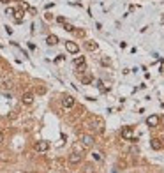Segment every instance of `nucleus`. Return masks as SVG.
<instances>
[{"label":"nucleus","instance_id":"5701e85b","mask_svg":"<svg viewBox=\"0 0 164 173\" xmlns=\"http://www.w3.org/2000/svg\"><path fill=\"white\" fill-rule=\"evenodd\" d=\"M0 2H4V4H7V2H9V0H0Z\"/></svg>","mask_w":164,"mask_h":173},{"label":"nucleus","instance_id":"f257e3e1","mask_svg":"<svg viewBox=\"0 0 164 173\" xmlns=\"http://www.w3.org/2000/svg\"><path fill=\"white\" fill-rule=\"evenodd\" d=\"M122 138L124 140H129V141H138V136L134 134L132 127H124L122 129Z\"/></svg>","mask_w":164,"mask_h":173},{"label":"nucleus","instance_id":"20e7f679","mask_svg":"<svg viewBox=\"0 0 164 173\" xmlns=\"http://www.w3.org/2000/svg\"><path fill=\"white\" fill-rule=\"evenodd\" d=\"M65 50L69 51V53H73V55H76L78 51H80V46L76 44L74 41H65Z\"/></svg>","mask_w":164,"mask_h":173},{"label":"nucleus","instance_id":"f8f14e48","mask_svg":"<svg viewBox=\"0 0 164 173\" xmlns=\"http://www.w3.org/2000/svg\"><path fill=\"white\" fill-rule=\"evenodd\" d=\"M14 21H16V23H21V21H23V12L21 11H14Z\"/></svg>","mask_w":164,"mask_h":173},{"label":"nucleus","instance_id":"423d86ee","mask_svg":"<svg viewBox=\"0 0 164 173\" xmlns=\"http://www.w3.org/2000/svg\"><path fill=\"white\" fill-rule=\"evenodd\" d=\"M81 159H83V156H81V154H78V152H73L71 156H69V164L76 166V164H80V163H81Z\"/></svg>","mask_w":164,"mask_h":173},{"label":"nucleus","instance_id":"39448f33","mask_svg":"<svg viewBox=\"0 0 164 173\" xmlns=\"http://www.w3.org/2000/svg\"><path fill=\"white\" fill-rule=\"evenodd\" d=\"M74 104H76V99L73 95H64V99H62V106L64 108H73Z\"/></svg>","mask_w":164,"mask_h":173},{"label":"nucleus","instance_id":"6ab92c4d","mask_svg":"<svg viewBox=\"0 0 164 173\" xmlns=\"http://www.w3.org/2000/svg\"><path fill=\"white\" fill-rule=\"evenodd\" d=\"M92 157L95 159V161H101V154H97V152H93V154H92Z\"/></svg>","mask_w":164,"mask_h":173},{"label":"nucleus","instance_id":"0eeeda50","mask_svg":"<svg viewBox=\"0 0 164 173\" xmlns=\"http://www.w3.org/2000/svg\"><path fill=\"white\" fill-rule=\"evenodd\" d=\"M159 122H161L159 115H150V117L147 118V125H148V127H152V129H154V127H157V125H159Z\"/></svg>","mask_w":164,"mask_h":173},{"label":"nucleus","instance_id":"2eb2a0df","mask_svg":"<svg viewBox=\"0 0 164 173\" xmlns=\"http://www.w3.org/2000/svg\"><path fill=\"white\" fill-rule=\"evenodd\" d=\"M81 83H83V85L92 83V76H83V78H81Z\"/></svg>","mask_w":164,"mask_h":173},{"label":"nucleus","instance_id":"ddd939ff","mask_svg":"<svg viewBox=\"0 0 164 173\" xmlns=\"http://www.w3.org/2000/svg\"><path fill=\"white\" fill-rule=\"evenodd\" d=\"M74 66H76V67L85 66V57H76V58H74Z\"/></svg>","mask_w":164,"mask_h":173},{"label":"nucleus","instance_id":"dca6fc26","mask_svg":"<svg viewBox=\"0 0 164 173\" xmlns=\"http://www.w3.org/2000/svg\"><path fill=\"white\" fill-rule=\"evenodd\" d=\"M62 25H64V28H65L67 32H74V27H73L71 23H62Z\"/></svg>","mask_w":164,"mask_h":173},{"label":"nucleus","instance_id":"4be33fe9","mask_svg":"<svg viewBox=\"0 0 164 173\" xmlns=\"http://www.w3.org/2000/svg\"><path fill=\"white\" fill-rule=\"evenodd\" d=\"M2 141H4V134H2V133H0V143H2Z\"/></svg>","mask_w":164,"mask_h":173},{"label":"nucleus","instance_id":"412c9836","mask_svg":"<svg viewBox=\"0 0 164 173\" xmlns=\"http://www.w3.org/2000/svg\"><path fill=\"white\" fill-rule=\"evenodd\" d=\"M46 92V89H42V86H41V89H37V94H44Z\"/></svg>","mask_w":164,"mask_h":173},{"label":"nucleus","instance_id":"7ed1b4c3","mask_svg":"<svg viewBox=\"0 0 164 173\" xmlns=\"http://www.w3.org/2000/svg\"><path fill=\"white\" fill-rule=\"evenodd\" d=\"M34 148H35V152L44 154V152H48V150H50V143H48V141H37Z\"/></svg>","mask_w":164,"mask_h":173},{"label":"nucleus","instance_id":"f3484780","mask_svg":"<svg viewBox=\"0 0 164 173\" xmlns=\"http://www.w3.org/2000/svg\"><path fill=\"white\" fill-rule=\"evenodd\" d=\"M101 64H102V66H109V64H111L109 57H102V58H101Z\"/></svg>","mask_w":164,"mask_h":173},{"label":"nucleus","instance_id":"1a4fd4ad","mask_svg":"<svg viewBox=\"0 0 164 173\" xmlns=\"http://www.w3.org/2000/svg\"><path fill=\"white\" fill-rule=\"evenodd\" d=\"M97 48H99V44L95 41H86L85 42V50H88V51H97Z\"/></svg>","mask_w":164,"mask_h":173},{"label":"nucleus","instance_id":"9d476101","mask_svg":"<svg viewBox=\"0 0 164 173\" xmlns=\"http://www.w3.org/2000/svg\"><path fill=\"white\" fill-rule=\"evenodd\" d=\"M150 147H152L154 150H161V148H162V141H161L159 138H152V140H150Z\"/></svg>","mask_w":164,"mask_h":173},{"label":"nucleus","instance_id":"f03ea898","mask_svg":"<svg viewBox=\"0 0 164 173\" xmlns=\"http://www.w3.org/2000/svg\"><path fill=\"white\" fill-rule=\"evenodd\" d=\"M80 141H81V145L86 147V148H90V147L95 145V140H93V136H90V134H81V136H80Z\"/></svg>","mask_w":164,"mask_h":173},{"label":"nucleus","instance_id":"393cba45","mask_svg":"<svg viewBox=\"0 0 164 173\" xmlns=\"http://www.w3.org/2000/svg\"><path fill=\"white\" fill-rule=\"evenodd\" d=\"M23 173H28V171H23Z\"/></svg>","mask_w":164,"mask_h":173},{"label":"nucleus","instance_id":"6e6552de","mask_svg":"<svg viewBox=\"0 0 164 173\" xmlns=\"http://www.w3.org/2000/svg\"><path fill=\"white\" fill-rule=\"evenodd\" d=\"M21 101H23V104H32L34 102V94L32 92H25L21 95Z\"/></svg>","mask_w":164,"mask_h":173},{"label":"nucleus","instance_id":"4468645a","mask_svg":"<svg viewBox=\"0 0 164 173\" xmlns=\"http://www.w3.org/2000/svg\"><path fill=\"white\" fill-rule=\"evenodd\" d=\"M97 89H99L101 92H108V86L104 85V81H102V80H97Z\"/></svg>","mask_w":164,"mask_h":173},{"label":"nucleus","instance_id":"9b49d317","mask_svg":"<svg viewBox=\"0 0 164 173\" xmlns=\"http://www.w3.org/2000/svg\"><path fill=\"white\" fill-rule=\"evenodd\" d=\"M46 44H48V46H55V44H58V37L57 35H48V37H46Z\"/></svg>","mask_w":164,"mask_h":173},{"label":"nucleus","instance_id":"b1692460","mask_svg":"<svg viewBox=\"0 0 164 173\" xmlns=\"http://www.w3.org/2000/svg\"><path fill=\"white\" fill-rule=\"evenodd\" d=\"M14 2H21V0H14Z\"/></svg>","mask_w":164,"mask_h":173},{"label":"nucleus","instance_id":"a211bd4d","mask_svg":"<svg viewBox=\"0 0 164 173\" xmlns=\"http://www.w3.org/2000/svg\"><path fill=\"white\" fill-rule=\"evenodd\" d=\"M14 11H16V9H12V7H7L6 14H7V16H12V14H14Z\"/></svg>","mask_w":164,"mask_h":173},{"label":"nucleus","instance_id":"aec40b11","mask_svg":"<svg viewBox=\"0 0 164 173\" xmlns=\"http://www.w3.org/2000/svg\"><path fill=\"white\" fill-rule=\"evenodd\" d=\"M62 60H64V55H58V57L55 58V62H57V64H58V62H62Z\"/></svg>","mask_w":164,"mask_h":173}]
</instances>
